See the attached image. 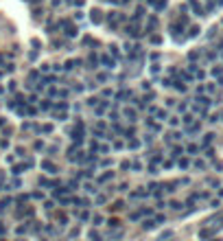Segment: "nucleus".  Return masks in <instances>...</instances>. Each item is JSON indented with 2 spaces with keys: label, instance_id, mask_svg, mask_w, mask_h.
<instances>
[{
  "label": "nucleus",
  "instance_id": "f257e3e1",
  "mask_svg": "<svg viewBox=\"0 0 223 241\" xmlns=\"http://www.w3.org/2000/svg\"><path fill=\"white\" fill-rule=\"evenodd\" d=\"M92 22H94V24H101V22H103V15H101V11H96V9H94V11H92Z\"/></svg>",
  "mask_w": 223,
  "mask_h": 241
},
{
  "label": "nucleus",
  "instance_id": "f03ea898",
  "mask_svg": "<svg viewBox=\"0 0 223 241\" xmlns=\"http://www.w3.org/2000/svg\"><path fill=\"white\" fill-rule=\"evenodd\" d=\"M42 169H44V171H48V173H55V171H57V169H55V164L48 162V160H44V162H42Z\"/></svg>",
  "mask_w": 223,
  "mask_h": 241
},
{
  "label": "nucleus",
  "instance_id": "7ed1b4c3",
  "mask_svg": "<svg viewBox=\"0 0 223 241\" xmlns=\"http://www.w3.org/2000/svg\"><path fill=\"white\" fill-rule=\"evenodd\" d=\"M151 5L157 9V11H162V9H164V5H166V0H151Z\"/></svg>",
  "mask_w": 223,
  "mask_h": 241
},
{
  "label": "nucleus",
  "instance_id": "20e7f679",
  "mask_svg": "<svg viewBox=\"0 0 223 241\" xmlns=\"http://www.w3.org/2000/svg\"><path fill=\"white\" fill-rule=\"evenodd\" d=\"M101 61H103V64H105L107 68H114V61H111V59L107 57V55H103V57H101Z\"/></svg>",
  "mask_w": 223,
  "mask_h": 241
},
{
  "label": "nucleus",
  "instance_id": "39448f33",
  "mask_svg": "<svg viewBox=\"0 0 223 241\" xmlns=\"http://www.w3.org/2000/svg\"><path fill=\"white\" fill-rule=\"evenodd\" d=\"M197 103L206 107V105H210V99H208V97H199V99H197Z\"/></svg>",
  "mask_w": 223,
  "mask_h": 241
},
{
  "label": "nucleus",
  "instance_id": "423d86ee",
  "mask_svg": "<svg viewBox=\"0 0 223 241\" xmlns=\"http://www.w3.org/2000/svg\"><path fill=\"white\" fill-rule=\"evenodd\" d=\"M199 35V29L197 26H192V29H188V38H197Z\"/></svg>",
  "mask_w": 223,
  "mask_h": 241
},
{
  "label": "nucleus",
  "instance_id": "0eeeda50",
  "mask_svg": "<svg viewBox=\"0 0 223 241\" xmlns=\"http://www.w3.org/2000/svg\"><path fill=\"white\" fill-rule=\"evenodd\" d=\"M111 175H114V173H111V171H107L105 175H101V180H99V182H107V180H111Z\"/></svg>",
  "mask_w": 223,
  "mask_h": 241
},
{
  "label": "nucleus",
  "instance_id": "6e6552de",
  "mask_svg": "<svg viewBox=\"0 0 223 241\" xmlns=\"http://www.w3.org/2000/svg\"><path fill=\"white\" fill-rule=\"evenodd\" d=\"M155 221H157V219H155ZM155 221H151V219H149V221H144V228H147V230H151L153 226H157Z\"/></svg>",
  "mask_w": 223,
  "mask_h": 241
},
{
  "label": "nucleus",
  "instance_id": "1a4fd4ad",
  "mask_svg": "<svg viewBox=\"0 0 223 241\" xmlns=\"http://www.w3.org/2000/svg\"><path fill=\"white\" fill-rule=\"evenodd\" d=\"M22 171H24V167H13V173H15V175H20Z\"/></svg>",
  "mask_w": 223,
  "mask_h": 241
},
{
  "label": "nucleus",
  "instance_id": "9d476101",
  "mask_svg": "<svg viewBox=\"0 0 223 241\" xmlns=\"http://www.w3.org/2000/svg\"><path fill=\"white\" fill-rule=\"evenodd\" d=\"M171 208H175V210H179V208H182V204H179V202H171Z\"/></svg>",
  "mask_w": 223,
  "mask_h": 241
},
{
  "label": "nucleus",
  "instance_id": "9b49d317",
  "mask_svg": "<svg viewBox=\"0 0 223 241\" xmlns=\"http://www.w3.org/2000/svg\"><path fill=\"white\" fill-rule=\"evenodd\" d=\"M88 219H90V213H88V210L81 213V221H88Z\"/></svg>",
  "mask_w": 223,
  "mask_h": 241
},
{
  "label": "nucleus",
  "instance_id": "f8f14e48",
  "mask_svg": "<svg viewBox=\"0 0 223 241\" xmlns=\"http://www.w3.org/2000/svg\"><path fill=\"white\" fill-rule=\"evenodd\" d=\"M184 123H188V125H190V123H192V114H188V116H184Z\"/></svg>",
  "mask_w": 223,
  "mask_h": 241
},
{
  "label": "nucleus",
  "instance_id": "ddd939ff",
  "mask_svg": "<svg viewBox=\"0 0 223 241\" xmlns=\"http://www.w3.org/2000/svg\"><path fill=\"white\" fill-rule=\"evenodd\" d=\"M0 235H5V226H0Z\"/></svg>",
  "mask_w": 223,
  "mask_h": 241
},
{
  "label": "nucleus",
  "instance_id": "4468645a",
  "mask_svg": "<svg viewBox=\"0 0 223 241\" xmlns=\"http://www.w3.org/2000/svg\"><path fill=\"white\" fill-rule=\"evenodd\" d=\"M221 83H223V79H221Z\"/></svg>",
  "mask_w": 223,
  "mask_h": 241
}]
</instances>
